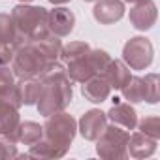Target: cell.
<instances>
[{
    "instance_id": "obj_28",
    "label": "cell",
    "mask_w": 160,
    "mask_h": 160,
    "mask_svg": "<svg viewBox=\"0 0 160 160\" xmlns=\"http://www.w3.org/2000/svg\"><path fill=\"white\" fill-rule=\"evenodd\" d=\"M51 4H66V2H70V0H49Z\"/></svg>"
},
{
    "instance_id": "obj_29",
    "label": "cell",
    "mask_w": 160,
    "mask_h": 160,
    "mask_svg": "<svg viewBox=\"0 0 160 160\" xmlns=\"http://www.w3.org/2000/svg\"><path fill=\"white\" fill-rule=\"evenodd\" d=\"M21 2H25V4H27V2H32V0H21Z\"/></svg>"
},
{
    "instance_id": "obj_23",
    "label": "cell",
    "mask_w": 160,
    "mask_h": 160,
    "mask_svg": "<svg viewBox=\"0 0 160 160\" xmlns=\"http://www.w3.org/2000/svg\"><path fill=\"white\" fill-rule=\"evenodd\" d=\"M89 60H91V64H92V68H94L96 73H104L106 68H108L109 62H111L109 55H108L106 51H102V49H94V51L91 49V53H89Z\"/></svg>"
},
{
    "instance_id": "obj_13",
    "label": "cell",
    "mask_w": 160,
    "mask_h": 160,
    "mask_svg": "<svg viewBox=\"0 0 160 160\" xmlns=\"http://www.w3.org/2000/svg\"><path fill=\"white\" fill-rule=\"evenodd\" d=\"M89 53H91V51H89ZM66 64H68L66 73H68V77L72 79V81L85 83L87 79H91L92 75H96V72H94V68H92V64H91V60H89V55L79 57V58H75V60H72V62H66Z\"/></svg>"
},
{
    "instance_id": "obj_16",
    "label": "cell",
    "mask_w": 160,
    "mask_h": 160,
    "mask_svg": "<svg viewBox=\"0 0 160 160\" xmlns=\"http://www.w3.org/2000/svg\"><path fill=\"white\" fill-rule=\"evenodd\" d=\"M23 38L25 36L17 28L15 21L6 13H0V40L4 43H8V45H12V47H15V45H21Z\"/></svg>"
},
{
    "instance_id": "obj_11",
    "label": "cell",
    "mask_w": 160,
    "mask_h": 160,
    "mask_svg": "<svg viewBox=\"0 0 160 160\" xmlns=\"http://www.w3.org/2000/svg\"><path fill=\"white\" fill-rule=\"evenodd\" d=\"M156 141L158 139H154V138H151L143 132H136L134 136L128 138L126 149L134 158H145V156H151L156 151Z\"/></svg>"
},
{
    "instance_id": "obj_27",
    "label": "cell",
    "mask_w": 160,
    "mask_h": 160,
    "mask_svg": "<svg viewBox=\"0 0 160 160\" xmlns=\"http://www.w3.org/2000/svg\"><path fill=\"white\" fill-rule=\"evenodd\" d=\"M130 4H143V2H149V0H126Z\"/></svg>"
},
{
    "instance_id": "obj_26",
    "label": "cell",
    "mask_w": 160,
    "mask_h": 160,
    "mask_svg": "<svg viewBox=\"0 0 160 160\" xmlns=\"http://www.w3.org/2000/svg\"><path fill=\"white\" fill-rule=\"evenodd\" d=\"M13 58V47L12 45H8V43H4L2 40H0V62H8V60H12Z\"/></svg>"
},
{
    "instance_id": "obj_25",
    "label": "cell",
    "mask_w": 160,
    "mask_h": 160,
    "mask_svg": "<svg viewBox=\"0 0 160 160\" xmlns=\"http://www.w3.org/2000/svg\"><path fill=\"white\" fill-rule=\"evenodd\" d=\"M139 132H143V134H147V136L158 139V138H160V119H158L156 115L141 119V121H139Z\"/></svg>"
},
{
    "instance_id": "obj_21",
    "label": "cell",
    "mask_w": 160,
    "mask_h": 160,
    "mask_svg": "<svg viewBox=\"0 0 160 160\" xmlns=\"http://www.w3.org/2000/svg\"><path fill=\"white\" fill-rule=\"evenodd\" d=\"M66 147H58V145H55V143H51V141H38V143H34L32 145V149H30V156H40V158H57V156H62V154H66Z\"/></svg>"
},
{
    "instance_id": "obj_7",
    "label": "cell",
    "mask_w": 160,
    "mask_h": 160,
    "mask_svg": "<svg viewBox=\"0 0 160 160\" xmlns=\"http://www.w3.org/2000/svg\"><path fill=\"white\" fill-rule=\"evenodd\" d=\"M73 25H75V15L70 10H66V8H55V10H51L47 13L49 32L58 36V38L68 36L73 30Z\"/></svg>"
},
{
    "instance_id": "obj_2",
    "label": "cell",
    "mask_w": 160,
    "mask_h": 160,
    "mask_svg": "<svg viewBox=\"0 0 160 160\" xmlns=\"http://www.w3.org/2000/svg\"><path fill=\"white\" fill-rule=\"evenodd\" d=\"M51 60H47L32 43L19 47L13 55V73L21 79H32V77H42L47 64Z\"/></svg>"
},
{
    "instance_id": "obj_19",
    "label": "cell",
    "mask_w": 160,
    "mask_h": 160,
    "mask_svg": "<svg viewBox=\"0 0 160 160\" xmlns=\"http://www.w3.org/2000/svg\"><path fill=\"white\" fill-rule=\"evenodd\" d=\"M42 79H23V81L17 85V92H19V100L21 104H36L40 94H42Z\"/></svg>"
},
{
    "instance_id": "obj_30",
    "label": "cell",
    "mask_w": 160,
    "mask_h": 160,
    "mask_svg": "<svg viewBox=\"0 0 160 160\" xmlns=\"http://www.w3.org/2000/svg\"><path fill=\"white\" fill-rule=\"evenodd\" d=\"M85 2H96V0H85Z\"/></svg>"
},
{
    "instance_id": "obj_15",
    "label": "cell",
    "mask_w": 160,
    "mask_h": 160,
    "mask_svg": "<svg viewBox=\"0 0 160 160\" xmlns=\"http://www.w3.org/2000/svg\"><path fill=\"white\" fill-rule=\"evenodd\" d=\"M10 136L25 145H34L43 138V128L36 122H23V124H17V128Z\"/></svg>"
},
{
    "instance_id": "obj_14",
    "label": "cell",
    "mask_w": 160,
    "mask_h": 160,
    "mask_svg": "<svg viewBox=\"0 0 160 160\" xmlns=\"http://www.w3.org/2000/svg\"><path fill=\"white\" fill-rule=\"evenodd\" d=\"M104 75L111 89H122L130 81V70L122 60H111L109 66L106 68Z\"/></svg>"
},
{
    "instance_id": "obj_20",
    "label": "cell",
    "mask_w": 160,
    "mask_h": 160,
    "mask_svg": "<svg viewBox=\"0 0 160 160\" xmlns=\"http://www.w3.org/2000/svg\"><path fill=\"white\" fill-rule=\"evenodd\" d=\"M121 91H122V96L128 102H132V104L143 102L145 100V83H143V77H130V81Z\"/></svg>"
},
{
    "instance_id": "obj_18",
    "label": "cell",
    "mask_w": 160,
    "mask_h": 160,
    "mask_svg": "<svg viewBox=\"0 0 160 160\" xmlns=\"http://www.w3.org/2000/svg\"><path fill=\"white\" fill-rule=\"evenodd\" d=\"M19 124V113L17 108L12 106L10 102L0 100V134H13V130Z\"/></svg>"
},
{
    "instance_id": "obj_10",
    "label": "cell",
    "mask_w": 160,
    "mask_h": 160,
    "mask_svg": "<svg viewBox=\"0 0 160 160\" xmlns=\"http://www.w3.org/2000/svg\"><path fill=\"white\" fill-rule=\"evenodd\" d=\"M156 21V6L152 4V0L143 4H134L130 10V23L138 30H149Z\"/></svg>"
},
{
    "instance_id": "obj_17",
    "label": "cell",
    "mask_w": 160,
    "mask_h": 160,
    "mask_svg": "<svg viewBox=\"0 0 160 160\" xmlns=\"http://www.w3.org/2000/svg\"><path fill=\"white\" fill-rule=\"evenodd\" d=\"M47 60H57V57H60V51H62V45H60V40L58 36L55 34H47L43 38H38V40H32L30 42Z\"/></svg>"
},
{
    "instance_id": "obj_9",
    "label": "cell",
    "mask_w": 160,
    "mask_h": 160,
    "mask_svg": "<svg viewBox=\"0 0 160 160\" xmlns=\"http://www.w3.org/2000/svg\"><path fill=\"white\" fill-rule=\"evenodd\" d=\"M81 92L83 96L92 102V104H102L104 100H108L109 92H111V87L108 83V79L104 73H98V75H92L91 79H87V81L83 83L81 87Z\"/></svg>"
},
{
    "instance_id": "obj_24",
    "label": "cell",
    "mask_w": 160,
    "mask_h": 160,
    "mask_svg": "<svg viewBox=\"0 0 160 160\" xmlns=\"http://www.w3.org/2000/svg\"><path fill=\"white\" fill-rule=\"evenodd\" d=\"M143 83H145V100L149 104H156L158 102V75L156 73L145 75Z\"/></svg>"
},
{
    "instance_id": "obj_6",
    "label": "cell",
    "mask_w": 160,
    "mask_h": 160,
    "mask_svg": "<svg viewBox=\"0 0 160 160\" xmlns=\"http://www.w3.org/2000/svg\"><path fill=\"white\" fill-rule=\"evenodd\" d=\"M106 128H108V115L102 113L100 109L87 111L81 117V121H79V132L89 141H96L104 134Z\"/></svg>"
},
{
    "instance_id": "obj_8",
    "label": "cell",
    "mask_w": 160,
    "mask_h": 160,
    "mask_svg": "<svg viewBox=\"0 0 160 160\" xmlns=\"http://www.w3.org/2000/svg\"><path fill=\"white\" fill-rule=\"evenodd\" d=\"M92 15L102 25H113L124 15V4L122 0H98Z\"/></svg>"
},
{
    "instance_id": "obj_12",
    "label": "cell",
    "mask_w": 160,
    "mask_h": 160,
    "mask_svg": "<svg viewBox=\"0 0 160 160\" xmlns=\"http://www.w3.org/2000/svg\"><path fill=\"white\" fill-rule=\"evenodd\" d=\"M113 124L124 128V130H134L136 124H138V117H136V111L134 108H130V104H121V102H115V106L109 109V113H106Z\"/></svg>"
},
{
    "instance_id": "obj_22",
    "label": "cell",
    "mask_w": 160,
    "mask_h": 160,
    "mask_svg": "<svg viewBox=\"0 0 160 160\" xmlns=\"http://www.w3.org/2000/svg\"><path fill=\"white\" fill-rule=\"evenodd\" d=\"M89 51H91V47H89L85 42H72L70 45H66V47L60 51V57H62L64 62H72V60H75V58H79V57L89 55Z\"/></svg>"
},
{
    "instance_id": "obj_4",
    "label": "cell",
    "mask_w": 160,
    "mask_h": 160,
    "mask_svg": "<svg viewBox=\"0 0 160 160\" xmlns=\"http://www.w3.org/2000/svg\"><path fill=\"white\" fill-rule=\"evenodd\" d=\"M128 138H130V134L124 128L113 124V126L106 128L104 134L96 139L98 141L96 151L102 158H124Z\"/></svg>"
},
{
    "instance_id": "obj_1",
    "label": "cell",
    "mask_w": 160,
    "mask_h": 160,
    "mask_svg": "<svg viewBox=\"0 0 160 160\" xmlns=\"http://www.w3.org/2000/svg\"><path fill=\"white\" fill-rule=\"evenodd\" d=\"M12 19L15 21L21 34L25 38H28L30 42L49 34L47 12L43 8H34V6H27V4L15 6L12 12Z\"/></svg>"
},
{
    "instance_id": "obj_5",
    "label": "cell",
    "mask_w": 160,
    "mask_h": 160,
    "mask_svg": "<svg viewBox=\"0 0 160 160\" xmlns=\"http://www.w3.org/2000/svg\"><path fill=\"white\" fill-rule=\"evenodd\" d=\"M122 58L128 64V68H132V70H145L152 62V43L147 38H143V36L130 38L124 43Z\"/></svg>"
},
{
    "instance_id": "obj_3",
    "label": "cell",
    "mask_w": 160,
    "mask_h": 160,
    "mask_svg": "<svg viewBox=\"0 0 160 160\" xmlns=\"http://www.w3.org/2000/svg\"><path fill=\"white\" fill-rule=\"evenodd\" d=\"M75 130H77V124L73 121L72 115L68 113H53L47 117V122L43 126V134H45V139L58 145V147H70L73 136H75Z\"/></svg>"
}]
</instances>
